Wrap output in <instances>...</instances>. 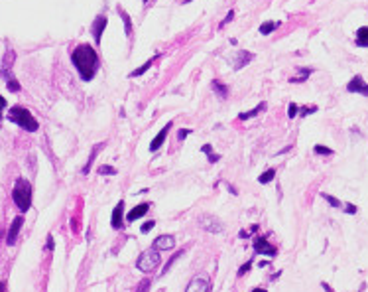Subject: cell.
Instances as JSON below:
<instances>
[{
    "instance_id": "obj_27",
    "label": "cell",
    "mask_w": 368,
    "mask_h": 292,
    "mask_svg": "<svg viewBox=\"0 0 368 292\" xmlns=\"http://www.w3.org/2000/svg\"><path fill=\"white\" fill-rule=\"evenodd\" d=\"M150 286H152V280L150 278H144L138 286H136V292H148L150 290Z\"/></svg>"
},
{
    "instance_id": "obj_4",
    "label": "cell",
    "mask_w": 368,
    "mask_h": 292,
    "mask_svg": "<svg viewBox=\"0 0 368 292\" xmlns=\"http://www.w3.org/2000/svg\"><path fill=\"white\" fill-rule=\"evenodd\" d=\"M160 263H162L160 251H155V249L152 247V249L144 251V253L136 259V269L142 271V272H146V274H150L152 271H155L157 267H160Z\"/></svg>"
},
{
    "instance_id": "obj_42",
    "label": "cell",
    "mask_w": 368,
    "mask_h": 292,
    "mask_svg": "<svg viewBox=\"0 0 368 292\" xmlns=\"http://www.w3.org/2000/svg\"><path fill=\"white\" fill-rule=\"evenodd\" d=\"M0 292H6V282H0Z\"/></svg>"
},
{
    "instance_id": "obj_28",
    "label": "cell",
    "mask_w": 368,
    "mask_h": 292,
    "mask_svg": "<svg viewBox=\"0 0 368 292\" xmlns=\"http://www.w3.org/2000/svg\"><path fill=\"white\" fill-rule=\"evenodd\" d=\"M152 63H154V60H150V62H146V63H144V65H142L140 69H134V71L130 73V77H136V75H142V73H144L146 69H150V65H152Z\"/></svg>"
},
{
    "instance_id": "obj_29",
    "label": "cell",
    "mask_w": 368,
    "mask_h": 292,
    "mask_svg": "<svg viewBox=\"0 0 368 292\" xmlns=\"http://www.w3.org/2000/svg\"><path fill=\"white\" fill-rule=\"evenodd\" d=\"M213 89H215V91H217L221 97H227V93H229V89H227L223 83H219V81H215V83H213Z\"/></svg>"
},
{
    "instance_id": "obj_38",
    "label": "cell",
    "mask_w": 368,
    "mask_h": 292,
    "mask_svg": "<svg viewBox=\"0 0 368 292\" xmlns=\"http://www.w3.org/2000/svg\"><path fill=\"white\" fill-rule=\"evenodd\" d=\"M232 16H234V12H232V10H231V12H229V14H227V18H225V20H223V24H221V26H225V24H229V22H231V20H232Z\"/></svg>"
},
{
    "instance_id": "obj_10",
    "label": "cell",
    "mask_w": 368,
    "mask_h": 292,
    "mask_svg": "<svg viewBox=\"0 0 368 292\" xmlns=\"http://www.w3.org/2000/svg\"><path fill=\"white\" fill-rule=\"evenodd\" d=\"M22 225H24V217L18 215V217L12 221V225H10V229H8V235H6V243H8V245H14V243H16Z\"/></svg>"
},
{
    "instance_id": "obj_19",
    "label": "cell",
    "mask_w": 368,
    "mask_h": 292,
    "mask_svg": "<svg viewBox=\"0 0 368 292\" xmlns=\"http://www.w3.org/2000/svg\"><path fill=\"white\" fill-rule=\"evenodd\" d=\"M183 253H185V249H181V251H177L175 255H172V259H170V261H168V263L164 265V271H162V276H164L166 272H170V269H172V265H174V263H175V261H177V259H179V257H181Z\"/></svg>"
},
{
    "instance_id": "obj_11",
    "label": "cell",
    "mask_w": 368,
    "mask_h": 292,
    "mask_svg": "<svg viewBox=\"0 0 368 292\" xmlns=\"http://www.w3.org/2000/svg\"><path fill=\"white\" fill-rule=\"evenodd\" d=\"M347 91H349V93H362V95L368 97V85L364 83V79H362L360 75L352 77V81L347 85Z\"/></svg>"
},
{
    "instance_id": "obj_25",
    "label": "cell",
    "mask_w": 368,
    "mask_h": 292,
    "mask_svg": "<svg viewBox=\"0 0 368 292\" xmlns=\"http://www.w3.org/2000/svg\"><path fill=\"white\" fill-rule=\"evenodd\" d=\"M118 12L122 14V20H124V26H126V34H128V36H132V24H130V18H128V14H126L124 10H120V6H118Z\"/></svg>"
},
{
    "instance_id": "obj_40",
    "label": "cell",
    "mask_w": 368,
    "mask_h": 292,
    "mask_svg": "<svg viewBox=\"0 0 368 292\" xmlns=\"http://www.w3.org/2000/svg\"><path fill=\"white\" fill-rule=\"evenodd\" d=\"M321 286H323V288H325V290H327V292H333V288H331V286H329V284H327V282H321Z\"/></svg>"
},
{
    "instance_id": "obj_6",
    "label": "cell",
    "mask_w": 368,
    "mask_h": 292,
    "mask_svg": "<svg viewBox=\"0 0 368 292\" xmlns=\"http://www.w3.org/2000/svg\"><path fill=\"white\" fill-rule=\"evenodd\" d=\"M199 225H201L205 231H209V233H221V231L225 229L219 217H215V215H209V213H205V215H201V217H199Z\"/></svg>"
},
{
    "instance_id": "obj_31",
    "label": "cell",
    "mask_w": 368,
    "mask_h": 292,
    "mask_svg": "<svg viewBox=\"0 0 368 292\" xmlns=\"http://www.w3.org/2000/svg\"><path fill=\"white\" fill-rule=\"evenodd\" d=\"M297 113H299V107H297L295 103H290V107H288V117L293 119V117H297Z\"/></svg>"
},
{
    "instance_id": "obj_14",
    "label": "cell",
    "mask_w": 368,
    "mask_h": 292,
    "mask_svg": "<svg viewBox=\"0 0 368 292\" xmlns=\"http://www.w3.org/2000/svg\"><path fill=\"white\" fill-rule=\"evenodd\" d=\"M107 26V16H98L93 24V34H95V42L100 43V36H102V30Z\"/></svg>"
},
{
    "instance_id": "obj_12",
    "label": "cell",
    "mask_w": 368,
    "mask_h": 292,
    "mask_svg": "<svg viewBox=\"0 0 368 292\" xmlns=\"http://www.w3.org/2000/svg\"><path fill=\"white\" fill-rule=\"evenodd\" d=\"M172 125H174V123H168V125H166V126H164V128H162L160 132L155 134V138H154V140H152V144H150V150H152V152L160 150V146L164 144V140H166V136H168V132H170Z\"/></svg>"
},
{
    "instance_id": "obj_2",
    "label": "cell",
    "mask_w": 368,
    "mask_h": 292,
    "mask_svg": "<svg viewBox=\"0 0 368 292\" xmlns=\"http://www.w3.org/2000/svg\"><path fill=\"white\" fill-rule=\"evenodd\" d=\"M12 200L16 204V208L24 213L32 208V184L24 178H18L12 189Z\"/></svg>"
},
{
    "instance_id": "obj_9",
    "label": "cell",
    "mask_w": 368,
    "mask_h": 292,
    "mask_svg": "<svg viewBox=\"0 0 368 292\" xmlns=\"http://www.w3.org/2000/svg\"><path fill=\"white\" fill-rule=\"evenodd\" d=\"M111 225L113 229H122L124 227V202L120 200L115 209H113V217H111Z\"/></svg>"
},
{
    "instance_id": "obj_37",
    "label": "cell",
    "mask_w": 368,
    "mask_h": 292,
    "mask_svg": "<svg viewBox=\"0 0 368 292\" xmlns=\"http://www.w3.org/2000/svg\"><path fill=\"white\" fill-rule=\"evenodd\" d=\"M4 107H6V99H4V97H0V117H2V111H4Z\"/></svg>"
},
{
    "instance_id": "obj_16",
    "label": "cell",
    "mask_w": 368,
    "mask_h": 292,
    "mask_svg": "<svg viewBox=\"0 0 368 292\" xmlns=\"http://www.w3.org/2000/svg\"><path fill=\"white\" fill-rule=\"evenodd\" d=\"M100 148H102V142H100V144H97V146H95V148H93V152H91V156H89L87 164H85V166H83V170H81V172H83L85 176L89 174V170H91V166H93V160L97 158V154H98V150H100Z\"/></svg>"
},
{
    "instance_id": "obj_23",
    "label": "cell",
    "mask_w": 368,
    "mask_h": 292,
    "mask_svg": "<svg viewBox=\"0 0 368 292\" xmlns=\"http://www.w3.org/2000/svg\"><path fill=\"white\" fill-rule=\"evenodd\" d=\"M252 60V54H246V52H242L240 56H238V60H236V69H240L244 63H248Z\"/></svg>"
},
{
    "instance_id": "obj_36",
    "label": "cell",
    "mask_w": 368,
    "mask_h": 292,
    "mask_svg": "<svg viewBox=\"0 0 368 292\" xmlns=\"http://www.w3.org/2000/svg\"><path fill=\"white\" fill-rule=\"evenodd\" d=\"M343 209H345L347 213H350V215H354V213H356V206H352V204H347Z\"/></svg>"
},
{
    "instance_id": "obj_7",
    "label": "cell",
    "mask_w": 368,
    "mask_h": 292,
    "mask_svg": "<svg viewBox=\"0 0 368 292\" xmlns=\"http://www.w3.org/2000/svg\"><path fill=\"white\" fill-rule=\"evenodd\" d=\"M185 292H211V282L203 276H193L185 288Z\"/></svg>"
},
{
    "instance_id": "obj_8",
    "label": "cell",
    "mask_w": 368,
    "mask_h": 292,
    "mask_svg": "<svg viewBox=\"0 0 368 292\" xmlns=\"http://www.w3.org/2000/svg\"><path fill=\"white\" fill-rule=\"evenodd\" d=\"M155 251H172L175 247V239L174 235H160L154 239V245H152Z\"/></svg>"
},
{
    "instance_id": "obj_21",
    "label": "cell",
    "mask_w": 368,
    "mask_h": 292,
    "mask_svg": "<svg viewBox=\"0 0 368 292\" xmlns=\"http://www.w3.org/2000/svg\"><path fill=\"white\" fill-rule=\"evenodd\" d=\"M201 150H203L205 154H209V162H219V158H221V156H219V154H213V148H211V144H205Z\"/></svg>"
},
{
    "instance_id": "obj_33",
    "label": "cell",
    "mask_w": 368,
    "mask_h": 292,
    "mask_svg": "<svg viewBox=\"0 0 368 292\" xmlns=\"http://www.w3.org/2000/svg\"><path fill=\"white\" fill-rule=\"evenodd\" d=\"M154 227H155V221H154V219H152V221H146V223H144V225H142V229H140V231H142V233H144V235H146V233H150V231H152V229H154Z\"/></svg>"
},
{
    "instance_id": "obj_17",
    "label": "cell",
    "mask_w": 368,
    "mask_h": 292,
    "mask_svg": "<svg viewBox=\"0 0 368 292\" xmlns=\"http://www.w3.org/2000/svg\"><path fill=\"white\" fill-rule=\"evenodd\" d=\"M278 26H280V22H266V24L260 26V34H262V36H268V34H272Z\"/></svg>"
},
{
    "instance_id": "obj_26",
    "label": "cell",
    "mask_w": 368,
    "mask_h": 292,
    "mask_svg": "<svg viewBox=\"0 0 368 292\" xmlns=\"http://www.w3.org/2000/svg\"><path fill=\"white\" fill-rule=\"evenodd\" d=\"M321 196H323V200H325V202H329V204H331L333 208H343V204H341V202H339L337 198L329 196V193H321Z\"/></svg>"
},
{
    "instance_id": "obj_22",
    "label": "cell",
    "mask_w": 368,
    "mask_h": 292,
    "mask_svg": "<svg viewBox=\"0 0 368 292\" xmlns=\"http://www.w3.org/2000/svg\"><path fill=\"white\" fill-rule=\"evenodd\" d=\"M313 150H315V154H319V156H333V150L327 148V146H321V144H317Z\"/></svg>"
},
{
    "instance_id": "obj_5",
    "label": "cell",
    "mask_w": 368,
    "mask_h": 292,
    "mask_svg": "<svg viewBox=\"0 0 368 292\" xmlns=\"http://www.w3.org/2000/svg\"><path fill=\"white\" fill-rule=\"evenodd\" d=\"M254 253L256 255H266L270 259H274L278 255V249L272 245V243L266 239V237H254Z\"/></svg>"
},
{
    "instance_id": "obj_24",
    "label": "cell",
    "mask_w": 368,
    "mask_h": 292,
    "mask_svg": "<svg viewBox=\"0 0 368 292\" xmlns=\"http://www.w3.org/2000/svg\"><path fill=\"white\" fill-rule=\"evenodd\" d=\"M2 73H4V75H6V79H8V81H6L8 89H10V91H18V89H20V85L16 83V79H14L12 75H8V71H2Z\"/></svg>"
},
{
    "instance_id": "obj_34",
    "label": "cell",
    "mask_w": 368,
    "mask_h": 292,
    "mask_svg": "<svg viewBox=\"0 0 368 292\" xmlns=\"http://www.w3.org/2000/svg\"><path fill=\"white\" fill-rule=\"evenodd\" d=\"M299 111H301V117H307V115H311V113L317 111V107H303V109H299Z\"/></svg>"
},
{
    "instance_id": "obj_15",
    "label": "cell",
    "mask_w": 368,
    "mask_h": 292,
    "mask_svg": "<svg viewBox=\"0 0 368 292\" xmlns=\"http://www.w3.org/2000/svg\"><path fill=\"white\" fill-rule=\"evenodd\" d=\"M356 45L368 47V26H362V28L356 30Z\"/></svg>"
},
{
    "instance_id": "obj_32",
    "label": "cell",
    "mask_w": 368,
    "mask_h": 292,
    "mask_svg": "<svg viewBox=\"0 0 368 292\" xmlns=\"http://www.w3.org/2000/svg\"><path fill=\"white\" fill-rule=\"evenodd\" d=\"M97 172H98V174H111V176H115V174H116V170H115L113 166H100Z\"/></svg>"
},
{
    "instance_id": "obj_44",
    "label": "cell",
    "mask_w": 368,
    "mask_h": 292,
    "mask_svg": "<svg viewBox=\"0 0 368 292\" xmlns=\"http://www.w3.org/2000/svg\"><path fill=\"white\" fill-rule=\"evenodd\" d=\"M144 2H150V0H144Z\"/></svg>"
},
{
    "instance_id": "obj_18",
    "label": "cell",
    "mask_w": 368,
    "mask_h": 292,
    "mask_svg": "<svg viewBox=\"0 0 368 292\" xmlns=\"http://www.w3.org/2000/svg\"><path fill=\"white\" fill-rule=\"evenodd\" d=\"M274 176H276V170H274V168H268L264 174L258 178V182H260V184H270V182L274 180Z\"/></svg>"
},
{
    "instance_id": "obj_13",
    "label": "cell",
    "mask_w": 368,
    "mask_h": 292,
    "mask_svg": "<svg viewBox=\"0 0 368 292\" xmlns=\"http://www.w3.org/2000/svg\"><path fill=\"white\" fill-rule=\"evenodd\" d=\"M148 209H150V204L148 202H144V204H140V206H136L128 215H126V221L128 223H134L136 219H140V217H144L146 213H148Z\"/></svg>"
},
{
    "instance_id": "obj_35",
    "label": "cell",
    "mask_w": 368,
    "mask_h": 292,
    "mask_svg": "<svg viewBox=\"0 0 368 292\" xmlns=\"http://www.w3.org/2000/svg\"><path fill=\"white\" fill-rule=\"evenodd\" d=\"M54 247H56V243H54V237H51V235H47V245H45V249H47V251H54Z\"/></svg>"
},
{
    "instance_id": "obj_30",
    "label": "cell",
    "mask_w": 368,
    "mask_h": 292,
    "mask_svg": "<svg viewBox=\"0 0 368 292\" xmlns=\"http://www.w3.org/2000/svg\"><path fill=\"white\" fill-rule=\"evenodd\" d=\"M250 269H252V259H250V261H246V263H244V265L238 269V272H236V274H238V276H244V274H246Z\"/></svg>"
},
{
    "instance_id": "obj_43",
    "label": "cell",
    "mask_w": 368,
    "mask_h": 292,
    "mask_svg": "<svg viewBox=\"0 0 368 292\" xmlns=\"http://www.w3.org/2000/svg\"><path fill=\"white\" fill-rule=\"evenodd\" d=\"M185 2H191V0H185Z\"/></svg>"
},
{
    "instance_id": "obj_39",
    "label": "cell",
    "mask_w": 368,
    "mask_h": 292,
    "mask_svg": "<svg viewBox=\"0 0 368 292\" xmlns=\"http://www.w3.org/2000/svg\"><path fill=\"white\" fill-rule=\"evenodd\" d=\"M189 132H191V130H179V140L187 138V136H189Z\"/></svg>"
},
{
    "instance_id": "obj_41",
    "label": "cell",
    "mask_w": 368,
    "mask_h": 292,
    "mask_svg": "<svg viewBox=\"0 0 368 292\" xmlns=\"http://www.w3.org/2000/svg\"><path fill=\"white\" fill-rule=\"evenodd\" d=\"M250 292H268V290H266V288H252Z\"/></svg>"
},
{
    "instance_id": "obj_1",
    "label": "cell",
    "mask_w": 368,
    "mask_h": 292,
    "mask_svg": "<svg viewBox=\"0 0 368 292\" xmlns=\"http://www.w3.org/2000/svg\"><path fill=\"white\" fill-rule=\"evenodd\" d=\"M71 60H73L79 75L83 77V81H91L95 77V73L98 69V56L93 45H89V43L77 45L71 54Z\"/></svg>"
},
{
    "instance_id": "obj_3",
    "label": "cell",
    "mask_w": 368,
    "mask_h": 292,
    "mask_svg": "<svg viewBox=\"0 0 368 292\" xmlns=\"http://www.w3.org/2000/svg\"><path fill=\"white\" fill-rule=\"evenodd\" d=\"M8 119H10L12 123H16L20 128L30 130V132H36L38 126H39L38 121L34 119V115H32L28 109H24V107H12L10 113H8Z\"/></svg>"
},
{
    "instance_id": "obj_20",
    "label": "cell",
    "mask_w": 368,
    "mask_h": 292,
    "mask_svg": "<svg viewBox=\"0 0 368 292\" xmlns=\"http://www.w3.org/2000/svg\"><path fill=\"white\" fill-rule=\"evenodd\" d=\"M264 109H266V105H264V103H262V105H258L256 109H252V111H248V113H240V115H238V119H240V121H244V119H250V117L258 115L260 111H264Z\"/></svg>"
}]
</instances>
